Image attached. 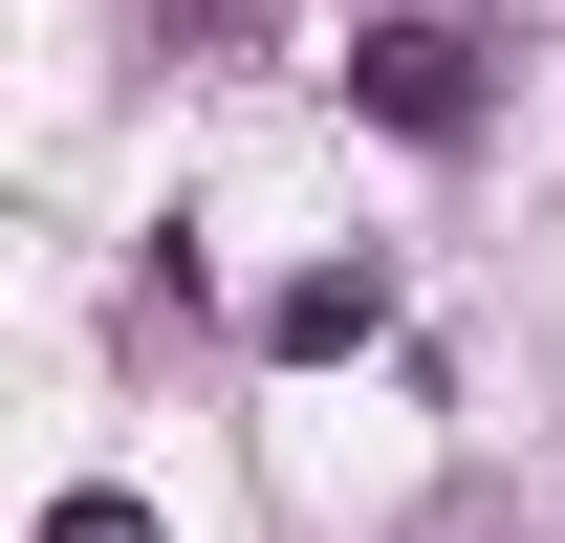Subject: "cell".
Here are the masks:
<instances>
[{
  "label": "cell",
  "mask_w": 565,
  "mask_h": 543,
  "mask_svg": "<svg viewBox=\"0 0 565 543\" xmlns=\"http://www.w3.org/2000/svg\"><path fill=\"white\" fill-rule=\"evenodd\" d=\"M44 543H152V500H109V478H87V500H44Z\"/></svg>",
  "instance_id": "cell-3"
},
{
  "label": "cell",
  "mask_w": 565,
  "mask_h": 543,
  "mask_svg": "<svg viewBox=\"0 0 565 543\" xmlns=\"http://www.w3.org/2000/svg\"><path fill=\"white\" fill-rule=\"evenodd\" d=\"M370 327H392V283H370V262H305V283L262 305V348H282V370H327V348H370Z\"/></svg>",
  "instance_id": "cell-2"
},
{
  "label": "cell",
  "mask_w": 565,
  "mask_h": 543,
  "mask_svg": "<svg viewBox=\"0 0 565 543\" xmlns=\"http://www.w3.org/2000/svg\"><path fill=\"white\" fill-rule=\"evenodd\" d=\"M349 109L414 131V152H457V131H479V44H457V22H370V44H349Z\"/></svg>",
  "instance_id": "cell-1"
}]
</instances>
